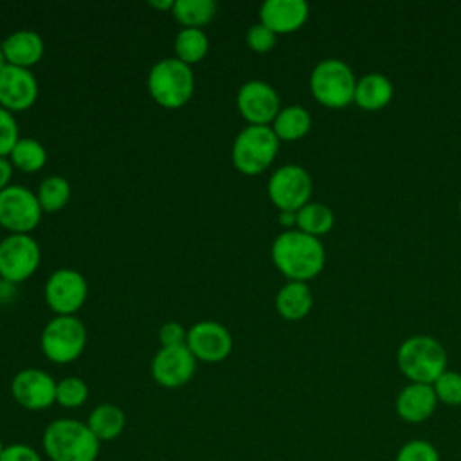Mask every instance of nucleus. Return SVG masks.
<instances>
[{"label": "nucleus", "mask_w": 461, "mask_h": 461, "mask_svg": "<svg viewBox=\"0 0 461 461\" xmlns=\"http://www.w3.org/2000/svg\"><path fill=\"white\" fill-rule=\"evenodd\" d=\"M270 254L274 265L288 281L306 283L317 277L326 263V250L321 240L299 229L277 234Z\"/></svg>", "instance_id": "nucleus-1"}, {"label": "nucleus", "mask_w": 461, "mask_h": 461, "mask_svg": "<svg viewBox=\"0 0 461 461\" xmlns=\"http://www.w3.org/2000/svg\"><path fill=\"white\" fill-rule=\"evenodd\" d=\"M41 447L50 461H95L101 441L88 429L86 421L58 418L45 427Z\"/></svg>", "instance_id": "nucleus-2"}, {"label": "nucleus", "mask_w": 461, "mask_h": 461, "mask_svg": "<svg viewBox=\"0 0 461 461\" xmlns=\"http://www.w3.org/2000/svg\"><path fill=\"white\" fill-rule=\"evenodd\" d=\"M396 364L409 382L432 385L447 371V349L430 335H412L400 344Z\"/></svg>", "instance_id": "nucleus-3"}, {"label": "nucleus", "mask_w": 461, "mask_h": 461, "mask_svg": "<svg viewBox=\"0 0 461 461\" xmlns=\"http://www.w3.org/2000/svg\"><path fill=\"white\" fill-rule=\"evenodd\" d=\"M148 90L164 108L184 106L194 92V74L191 65L178 58L158 59L148 72Z\"/></svg>", "instance_id": "nucleus-4"}, {"label": "nucleus", "mask_w": 461, "mask_h": 461, "mask_svg": "<svg viewBox=\"0 0 461 461\" xmlns=\"http://www.w3.org/2000/svg\"><path fill=\"white\" fill-rule=\"evenodd\" d=\"M277 149L279 139L272 126L249 124L236 135L230 158L243 175H259L274 162Z\"/></svg>", "instance_id": "nucleus-5"}, {"label": "nucleus", "mask_w": 461, "mask_h": 461, "mask_svg": "<svg viewBox=\"0 0 461 461\" xmlns=\"http://www.w3.org/2000/svg\"><path fill=\"white\" fill-rule=\"evenodd\" d=\"M357 77L351 67L339 58L319 61L310 74L312 95L328 108H344L355 99Z\"/></svg>", "instance_id": "nucleus-6"}, {"label": "nucleus", "mask_w": 461, "mask_h": 461, "mask_svg": "<svg viewBox=\"0 0 461 461\" xmlns=\"http://www.w3.org/2000/svg\"><path fill=\"white\" fill-rule=\"evenodd\" d=\"M43 355L56 364L76 360L86 344V328L74 315L52 317L40 337Z\"/></svg>", "instance_id": "nucleus-7"}, {"label": "nucleus", "mask_w": 461, "mask_h": 461, "mask_svg": "<svg viewBox=\"0 0 461 461\" xmlns=\"http://www.w3.org/2000/svg\"><path fill=\"white\" fill-rule=\"evenodd\" d=\"M41 205L25 185H7L0 191V225L9 234H29L41 220Z\"/></svg>", "instance_id": "nucleus-8"}, {"label": "nucleus", "mask_w": 461, "mask_h": 461, "mask_svg": "<svg viewBox=\"0 0 461 461\" xmlns=\"http://www.w3.org/2000/svg\"><path fill=\"white\" fill-rule=\"evenodd\" d=\"M268 198L279 211H299L310 202L312 176L299 164H285L277 167L267 184Z\"/></svg>", "instance_id": "nucleus-9"}, {"label": "nucleus", "mask_w": 461, "mask_h": 461, "mask_svg": "<svg viewBox=\"0 0 461 461\" xmlns=\"http://www.w3.org/2000/svg\"><path fill=\"white\" fill-rule=\"evenodd\" d=\"M40 259V245L31 234H7L0 241V277L11 285L29 279Z\"/></svg>", "instance_id": "nucleus-10"}, {"label": "nucleus", "mask_w": 461, "mask_h": 461, "mask_svg": "<svg viewBox=\"0 0 461 461\" xmlns=\"http://www.w3.org/2000/svg\"><path fill=\"white\" fill-rule=\"evenodd\" d=\"M45 303L56 315H74L85 303L88 285L74 268L54 270L45 283Z\"/></svg>", "instance_id": "nucleus-11"}, {"label": "nucleus", "mask_w": 461, "mask_h": 461, "mask_svg": "<svg viewBox=\"0 0 461 461\" xmlns=\"http://www.w3.org/2000/svg\"><path fill=\"white\" fill-rule=\"evenodd\" d=\"M196 371V358L185 344L162 346L151 360V376L166 389L185 385Z\"/></svg>", "instance_id": "nucleus-12"}, {"label": "nucleus", "mask_w": 461, "mask_h": 461, "mask_svg": "<svg viewBox=\"0 0 461 461\" xmlns=\"http://www.w3.org/2000/svg\"><path fill=\"white\" fill-rule=\"evenodd\" d=\"M11 394L20 407L43 411L56 403V380L43 369L27 367L13 376Z\"/></svg>", "instance_id": "nucleus-13"}, {"label": "nucleus", "mask_w": 461, "mask_h": 461, "mask_svg": "<svg viewBox=\"0 0 461 461\" xmlns=\"http://www.w3.org/2000/svg\"><path fill=\"white\" fill-rule=\"evenodd\" d=\"M236 104L249 124L263 126H268L281 110L276 88L261 79H250L243 83L238 90Z\"/></svg>", "instance_id": "nucleus-14"}, {"label": "nucleus", "mask_w": 461, "mask_h": 461, "mask_svg": "<svg viewBox=\"0 0 461 461\" xmlns=\"http://www.w3.org/2000/svg\"><path fill=\"white\" fill-rule=\"evenodd\" d=\"M185 346L191 349L196 360L221 362L232 351L230 331L214 321H200L187 330Z\"/></svg>", "instance_id": "nucleus-15"}, {"label": "nucleus", "mask_w": 461, "mask_h": 461, "mask_svg": "<svg viewBox=\"0 0 461 461\" xmlns=\"http://www.w3.org/2000/svg\"><path fill=\"white\" fill-rule=\"evenodd\" d=\"M38 97V81L31 68L5 65L0 70V106L9 112L27 110Z\"/></svg>", "instance_id": "nucleus-16"}, {"label": "nucleus", "mask_w": 461, "mask_h": 461, "mask_svg": "<svg viewBox=\"0 0 461 461\" xmlns=\"http://www.w3.org/2000/svg\"><path fill=\"white\" fill-rule=\"evenodd\" d=\"M308 13L304 0H265L259 5V22L276 34H286L303 27Z\"/></svg>", "instance_id": "nucleus-17"}, {"label": "nucleus", "mask_w": 461, "mask_h": 461, "mask_svg": "<svg viewBox=\"0 0 461 461\" xmlns=\"http://www.w3.org/2000/svg\"><path fill=\"white\" fill-rule=\"evenodd\" d=\"M438 407V398L429 384L409 382L396 396L394 409L400 420L407 423L427 421Z\"/></svg>", "instance_id": "nucleus-18"}, {"label": "nucleus", "mask_w": 461, "mask_h": 461, "mask_svg": "<svg viewBox=\"0 0 461 461\" xmlns=\"http://www.w3.org/2000/svg\"><path fill=\"white\" fill-rule=\"evenodd\" d=\"M0 45L4 49V54L9 65L25 67V68L38 63L45 50V43L41 36L32 29H18L11 32Z\"/></svg>", "instance_id": "nucleus-19"}, {"label": "nucleus", "mask_w": 461, "mask_h": 461, "mask_svg": "<svg viewBox=\"0 0 461 461\" xmlns=\"http://www.w3.org/2000/svg\"><path fill=\"white\" fill-rule=\"evenodd\" d=\"M394 94L393 81L380 74V72H369L364 74L360 79H357L355 86V99L353 103L367 112H376L385 108Z\"/></svg>", "instance_id": "nucleus-20"}, {"label": "nucleus", "mask_w": 461, "mask_h": 461, "mask_svg": "<svg viewBox=\"0 0 461 461\" xmlns=\"http://www.w3.org/2000/svg\"><path fill=\"white\" fill-rule=\"evenodd\" d=\"M313 306V295L306 283L288 281L276 294V310L286 321L304 319Z\"/></svg>", "instance_id": "nucleus-21"}, {"label": "nucleus", "mask_w": 461, "mask_h": 461, "mask_svg": "<svg viewBox=\"0 0 461 461\" xmlns=\"http://www.w3.org/2000/svg\"><path fill=\"white\" fill-rule=\"evenodd\" d=\"M86 425L101 443L113 441L122 434L126 425V416L122 409L115 403H99L88 414Z\"/></svg>", "instance_id": "nucleus-22"}, {"label": "nucleus", "mask_w": 461, "mask_h": 461, "mask_svg": "<svg viewBox=\"0 0 461 461\" xmlns=\"http://www.w3.org/2000/svg\"><path fill=\"white\" fill-rule=\"evenodd\" d=\"M312 128V115L304 106L290 104L279 110L272 121V130L279 140H297Z\"/></svg>", "instance_id": "nucleus-23"}, {"label": "nucleus", "mask_w": 461, "mask_h": 461, "mask_svg": "<svg viewBox=\"0 0 461 461\" xmlns=\"http://www.w3.org/2000/svg\"><path fill=\"white\" fill-rule=\"evenodd\" d=\"M295 216H297L295 227L315 238H321L322 234L330 232L335 223L333 211L321 202H308L295 212Z\"/></svg>", "instance_id": "nucleus-24"}, {"label": "nucleus", "mask_w": 461, "mask_h": 461, "mask_svg": "<svg viewBox=\"0 0 461 461\" xmlns=\"http://www.w3.org/2000/svg\"><path fill=\"white\" fill-rule=\"evenodd\" d=\"M209 50V38L198 27H184L175 38V54L180 61L193 65L205 58Z\"/></svg>", "instance_id": "nucleus-25"}, {"label": "nucleus", "mask_w": 461, "mask_h": 461, "mask_svg": "<svg viewBox=\"0 0 461 461\" xmlns=\"http://www.w3.org/2000/svg\"><path fill=\"white\" fill-rule=\"evenodd\" d=\"M9 160L18 169L25 173H34L45 166L47 149L40 140L32 137H20L9 153Z\"/></svg>", "instance_id": "nucleus-26"}, {"label": "nucleus", "mask_w": 461, "mask_h": 461, "mask_svg": "<svg viewBox=\"0 0 461 461\" xmlns=\"http://www.w3.org/2000/svg\"><path fill=\"white\" fill-rule=\"evenodd\" d=\"M173 16L184 27H202L209 23L216 14V2L214 0H175Z\"/></svg>", "instance_id": "nucleus-27"}, {"label": "nucleus", "mask_w": 461, "mask_h": 461, "mask_svg": "<svg viewBox=\"0 0 461 461\" xmlns=\"http://www.w3.org/2000/svg\"><path fill=\"white\" fill-rule=\"evenodd\" d=\"M36 196L43 211H59L70 200V184L61 175H49L40 182Z\"/></svg>", "instance_id": "nucleus-28"}, {"label": "nucleus", "mask_w": 461, "mask_h": 461, "mask_svg": "<svg viewBox=\"0 0 461 461\" xmlns=\"http://www.w3.org/2000/svg\"><path fill=\"white\" fill-rule=\"evenodd\" d=\"M88 398V385L77 376H65L56 382V403L65 409L81 407Z\"/></svg>", "instance_id": "nucleus-29"}, {"label": "nucleus", "mask_w": 461, "mask_h": 461, "mask_svg": "<svg viewBox=\"0 0 461 461\" xmlns=\"http://www.w3.org/2000/svg\"><path fill=\"white\" fill-rule=\"evenodd\" d=\"M438 403H445L448 407L461 405V373L447 369L441 373L432 384Z\"/></svg>", "instance_id": "nucleus-30"}, {"label": "nucleus", "mask_w": 461, "mask_h": 461, "mask_svg": "<svg viewBox=\"0 0 461 461\" xmlns=\"http://www.w3.org/2000/svg\"><path fill=\"white\" fill-rule=\"evenodd\" d=\"M394 461H441V456L430 441L414 438L398 448Z\"/></svg>", "instance_id": "nucleus-31"}, {"label": "nucleus", "mask_w": 461, "mask_h": 461, "mask_svg": "<svg viewBox=\"0 0 461 461\" xmlns=\"http://www.w3.org/2000/svg\"><path fill=\"white\" fill-rule=\"evenodd\" d=\"M20 139L18 122L13 112L0 106V157H9L11 149Z\"/></svg>", "instance_id": "nucleus-32"}, {"label": "nucleus", "mask_w": 461, "mask_h": 461, "mask_svg": "<svg viewBox=\"0 0 461 461\" xmlns=\"http://www.w3.org/2000/svg\"><path fill=\"white\" fill-rule=\"evenodd\" d=\"M276 38H277V34L274 31H270L267 25H263L261 22L250 25L245 34L247 45L256 52H268L270 49H274Z\"/></svg>", "instance_id": "nucleus-33"}, {"label": "nucleus", "mask_w": 461, "mask_h": 461, "mask_svg": "<svg viewBox=\"0 0 461 461\" xmlns=\"http://www.w3.org/2000/svg\"><path fill=\"white\" fill-rule=\"evenodd\" d=\"M0 461H43L36 448L27 443H11L4 448Z\"/></svg>", "instance_id": "nucleus-34"}, {"label": "nucleus", "mask_w": 461, "mask_h": 461, "mask_svg": "<svg viewBox=\"0 0 461 461\" xmlns=\"http://www.w3.org/2000/svg\"><path fill=\"white\" fill-rule=\"evenodd\" d=\"M187 339V330L180 322H166L158 330V340L162 346H176V344H185Z\"/></svg>", "instance_id": "nucleus-35"}, {"label": "nucleus", "mask_w": 461, "mask_h": 461, "mask_svg": "<svg viewBox=\"0 0 461 461\" xmlns=\"http://www.w3.org/2000/svg\"><path fill=\"white\" fill-rule=\"evenodd\" d=\"M11 176H13L11 160H7V157H0V191L9 185Z\"/></svg>", "instance_id": "nucleus-36"}, {"label": "nucleus", "mask_w": 461, "mask_h": 461, "mask_svg": "<svg viewBox=\"0 0 461 461\" xmlns=\"http://www.w3.org/2000/svg\"><path fill=\"white\" fill-rule=\"evenodd\" d=\"M279 223L290 230L297 225V216H295V211H279Z\"/></svg>", "instance_id": "nucleus-37"}, {"label": "nucleus", "mask_w": 461, "mask_h": 461, "mask_svg": "<svg viewBox=\"0 0 461 461\" xmlns=\"http://www.w3.org/2000/svg\"><path fill=\"white\" fill-rule=\"evenodd\" d=\"M175 0H149V5L155 9H173Z\"/></svg>", "instance_id": "nucleus-38"}, {"label": "nucleus", "mask_w": 461, "mask_h": 461, "mask_svg": "<svg viewBox=\"0 0 461 461\" xmlns=\"http://www.w3.org/2000/svg\"><path fill=\"white\" fill-rule=\"evenodd\" d=\"M5 65H7V58H5L4 49H2V45H0V70H2Z\"/></svg>", "instance_id": "nucleus-39"}, {"label": "nucleus", "mask_w": 461, "mask_h": 461, "mask_svg": "<svg viewBox=\"0 0 461 461\" xmlns=\"http://www.w3.org/2000/svg\"><path fill=\"white\" fill-rule=\"evenodd\" d=\"M4 448H5V445H4V441H2V438H0V456H2V452H4Z\"/></svg>", "instance_id": "nucleus-40"}, {"label": "nucleus", "mask_w": 461, "mask_h": 461, "mask_svg": "<svg viewBox=\"0 0 461 461\" xmlns=\"http://www.w3.org/2000/svg\"><path fill=\"white\" fill-rule=\"evenodd\" d=\"M459 212H461V200H459Z\"/></svg>", "instance_id": "nucleus-41"}]
</instances>
